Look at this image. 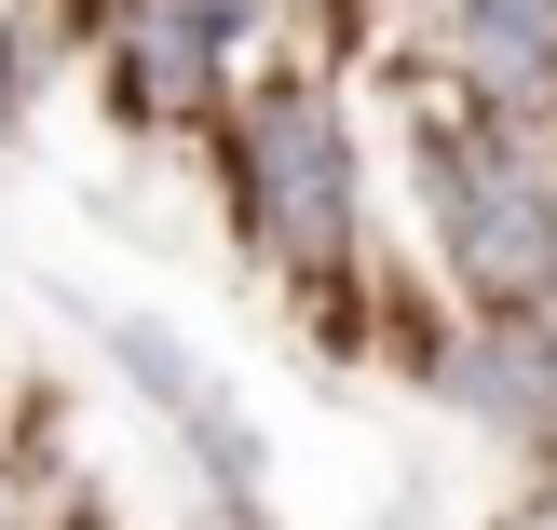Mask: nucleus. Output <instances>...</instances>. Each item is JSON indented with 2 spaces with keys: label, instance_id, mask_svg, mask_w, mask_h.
Returning <instances> with one entry per match:
<instances>
[{
  "label": "nucleus",
  "instance_id": "obj_5",
  "mask_svg": "<svg viewBox=\"0 0 557 530\" xmlns=\"http://www.w3.org/2000/svg\"><path fill=\"white\" fill-rule=\"evenodd\" d=\"M449 395L476 408L490 435L544 449V435H557V341H544V326H476V354L449 368Z\"/></svg>",
  "mask_w": 557,
  "mask_h": 530
},
{
  "label": "nucleus",
  "instance_id": "obj_4",
  "mask_svg": "<svg viewBox=\"0 0 557 530\" xmlns=\"http://www.w3.org/2000/svg\"><path fill=\"white\" fill-rule=\"evenodd\" d=\"M218 54H232V0H136L123 14V96L150 109H205L218 96Z\"/></svg>",
  "mask_w": 557,
  "mask_h": 530
},
{
  "label": "nucleus",
  "instance_id": "obj_3",
  "mask_svg": "<svg viewBox=\"0 0 557 530\" xmlns=\"http://www.w3.org/2000/svg\"><path fill=\"white\" fill-rule=\"evenodd\" d=\"M109 354H123V381L150 408H177V435H190V463H205V490L232 517H259V435H245V408L218 395L205 368L177 354V326H150V313H109Z\"/></svg>",
  "mask_w": 557,
  "mask_h": 530
},
{
  "label": "nucleus",
  "instance_id": "obj_2",
  "mask_svg": "<svg viewBox=\"0 0 557 530\" xmlns=\"http://www.w3.org/2000/svg\"><path fill=\"white\" fill-rule=\"evenodd\" d=\"M245 190H259V245H286L299 272L341 259L354 245V136L326 96H259V123H245Z\"/></svg>",
  "mask_w": 557,
  "mask_h": 530
},
{
  "label": "nucleus",
  "instance_id": "obj_6",
  "mask_svg": "<svg viewBox=\"0 0 557 530\" xmlns=\"http://www.w3.org/2000/svg\"><path fill=\"white\" fill-rule=\"evenodd\" d=\"M462 54L504 109H544L557 96V0H462Z\"/></svg>",
  "mask_w": 557,
  "mask_h": 530
},
{
  "label": "nucleus",
  "instance_id": "obj_1",
  "mask_svg": "<svg viewBox=\"0 0 557 530\" xmlns=\"http://www.w3.org/2000/svg\"><path fill=\"white\" fill-rule=\"evenodd\" d=\"M422 205H435V245L476 299H544L557 286V190L517 136H422Z\"/></svg>",
  "mask_w": 557,
  "mask_h": 530
},
{
  "label": "nucleus",
  "instance_id": "obj_7",
  "mask_svg": "<svg viewBox=\"0 0 557 530\" xmlns=\"http://www.w3.org/2000/svg\"><path fill=\"white\" fill-rule=\"evenodd\" d=\"M14 123H27V41L0 27V136H14Z\"/></svg>",
  "mask_w": 557,
  "mask_h": 530
}]
</instances>
